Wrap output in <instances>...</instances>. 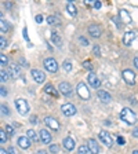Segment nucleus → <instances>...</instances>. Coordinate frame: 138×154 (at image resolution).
I'll return each instance as SVG.
<instances>
[{
  "label": "nucleus",
  "mask_w": 138,
  "mask_h": 154,
  "mask_svg": "<svg viewBox=\"0 0 138 154\" xmlns=\"http://www.w3.org/2000/svg\"><path fill=\"white\" fill-rule=\"evenodd\" d=\"M135 38V33L134 32H127L124 33V37H123V43H124L126 45H131L133 40Z\"/></svg>",
  "instance_id": "nucleus-19"
},
{
  "label": "nucleus",
  "mask_w": 138,
  "mask_h": 154,
  "mask_svg": "<svg viewBox=\"0 0 138 154\" xmlns=\"http://www.w3.org/2000/svg\"><path fill=\"white\" fill-rule=\"evenodd\" d=\"M39 135H40V139H42V142H43V143H46V144H48L50 142H51V139H53L51 134H50L47 129H42V131L39 132Z\"/></svg>",
  "instance_id": "nucleus-14"
},
{
  "label": "nucleus",
  "mask_w": 138,
  "mask_h": 154,
  "mask_svg": "<svg viewBox=\"0 0 138 154\" xmlns=\"http://www.w3.org/2000/svg\"><path fill=\"white\" fill-rule=\"evenodd\" d=\"M100 139L102 143H105L108 147H112L113 146V139L112 136H111L109 132H106V131H101L100 132Z\"/></svg>",
  "instance_id": "nucleus-8"
},
{
  "label": "nucleus",
  "mask_w": 138,
  "mask_h": 154,
  "mask_svg": "<svg viewBox=\"0 0 138 154\" xmlns=\"http://www.w3.org/2000/svg\"><path fill=\"white\" fill-rule=\"evenodd\" d=\"M119 17L122 18V21H123L124 23H130V22H131V17H130V14L127 13L126 10H120Z\"/></svg>",
  "instance_id": "nucleus-20"
},
{
  "label": "nucleus",
  "mask_w": 138,
  "mask_h": 154,
  "mask_svg": "<svg viewBox=\"0 0 138 154\" xmlns=\"http://www.w3.org/2000/svg\"><path fill=\"white\" fill-rule=\"evenodd\" d=\"M0 44H2V45H0V47H2V50L7 47V42H6V40H4V37H3V36L0 37Z\"/></svg>",
  "instance_id": "nucleus-38"
},
{
  "label": "nucleus",
  "mask_w": 138,
  "mask_h": 154,
  "mask_svg": "<svg viewBox=\"0 0 138 154\" xmlns=\"http://www.w3.org/2000/svg\"><path fill=\"white\" fill-rule=\"evenodd\" d=\"M22 33H24V38H25L26 42H29V36H28V30H26V28H24Z\"/></svg>",
  "instance_id": "nucleus-40"
},
{
  "label": "nucleus",
  "mask_w": 138,
  "mask_h": 154,
  "mask_svg": "<svg viewBox=\"0 0 138 154\" xmlns=\"http://www.w3.org/2000/svg\"><path fill=\"white\" fill-rule=\"evenodd\" d=\"M87 81H88V84H90L93 88H100V85H101V81H100V79L95 76V74L91 72L90 74H88V77H87Z\"/></svg>",
  "instance_id": "nucleus-12"
},
{
  "label": "nucleus",
  "mask_w": 138,
  "mask_h": 154,
  "mask_svg": "<svg viewBox=\"0 0 138 154\" xmlns=\"http://www.w3.org/2000/svg\"><path fill=\"white\" fill-rule=\"evenodd\" d=\"M87 30H88L91 37H95V38H98L101 35H102V30H101V28L97 25V23H91V25L87 28Z\"/></svg>",
  "instance_id": "nucleus-10"
},
{
  "label": "nucleus",
  "mask_w": 138,
  "mask_h": 154,
  "mask_svg": "<svg viewBox=\"0 0 138 154\" xmlns=\"http://www.w3.org/2000/svg\"><path fill=\"white\" fill-rule=\"evenodd\" d=\"M15 107H17V112L21 116H26L29 112V103L25 99H22V98L15 100Z\"/></svg>",
  "instance_id": "nucleus-2"
},
{
  "label": "nucleus",
  "mask_w": 138,
  "mask_h": 154,
  "mask_svg": "<svg viewBox=\"0 0 138 154\" xmlns=\"http://www.w3.org/2000/svg\"><path fill=\"white\" fill-rule=\"evenodd\" d=\"M35 19H36V22H37V23H42L43 22V17L42 15H36Z\"/></svg>",
  "instance_id": "nucleus-41"
},
{
  "label": "nucleus",
  "mask_w": 138,
  "mask_h": 154,
  "mask_svg": "<svg viewBox=\"0 0 138 154\" xmlns=\"http://www.w3.org/2000/svg\"><path fill=\"white\" fill-rule=\"evenodd\" d=\"M59 144H50V153H58Z\"/></svg>",
  "instance_id": "nucleus-33"
},
{
  "label": "nucleus",
  "mask_w": 138,
  "mask_h": 154,
  "mask_svg": "<svg viewBox=\"0 0 138 154\" xmlns=\"http://www.w3.org/2000/svg\"><path fill=\"white\" fill-rule=\"evenodd\" d=\"M117 143H119V144H124V139H123L122 136H119V138H117Z\"/></svg>",
  "instance_id": "nucleus-45"
},
{
  "label": "nucleus",
  "mask_w": 138,
  "mask_h": 154,
  "mask_svg": "<svg viewBox=\"0 0 138 154\" xmlns=\"http://www.w3.org/2000/svg\"><path fill=\"white\" fill-rule=\"evenodd\" d=\"M0 77H2V81H3V83H4V81H7V80H8L10 74L7 73V72L4 70V69H2V70H0Z\"/></svg>",
  "instance_id": "nucleus-29"
},
{
  "label": "nucleus",
  "mask_w": 138,
  "mask_h": 154,
  "mask_svg": "<svg viewBox=\"0 0 138 154\" xmlns=\"http://www.w3.org/2000/svg\"><path fill=\"white\" fill-rule=\"evenodd\" d=\"M79 43H80V44L83 45V47L88 45V40H87L86 37H83V36H80V37H79Z\"/></svg>",
  "instance_id": "nucleus-34"
},
{
  "label": "nucleus",
  "mask_w": 138,
  "mask_h": 154,
  "mask_svg": "<svg viewBox=\"0 0 138 154\" xmlns=\"http://www.w3.org/2000/svg\"><path fill=\"white\" fill-rule=\"evenodd\" d=\"M134 66L138 69V57H135V58H134Z\"/></svg>",
  "instance_id": "nucleus-47"
},
{
  "label": "nucleus",
  "mask_w": 138,
  "mask_h": 154,
  "mask_svg": "<svg viewBox=\"0 0 138 154\" xmlns=\"http://www.w3.org/2000/svg\"><path fill=\"white\" fill-rule=\"evenodd\" d=\"M36 154H48V153H47V151H46V150H39Z\"/></svg>",
  "instance_id": "nucleus-48"
},
{
  "label": "nucleus",
  "mask_w": 138,
  "mask_h": 154,
  "mask_svg": "<svg viewBox=\"0 0 138 154\" xmlns=\"http://www.w3.org/2000/svg\"><path fill=\"white\" fill-rule=\"evenodd\" d=\"M0 154H8V153H6V151H4V149H2V150H0Z\"/></svg>",
  "instance_id": "nucleus-50"
},
{
  "label": "nucleus",
  "mask_w": 138,
  "mask_h": 154,
  "mask_svg": "<svg viewBox=\"0 0 138 154\" xmlns=\"http://www.w3.org/2000/svg\"><path fill=\"white\" fill-rule=\"evenodd\" d=\"M62 144H64V147L68 151H72L75 149V140L71 138V136H66V138L62 140Z\"/></svg>",
  "instance_id": "nucleus-15"
},
{
  "label": "nucleus",
  "mask_w": 138,
  "mask_h": 154,
  "mask_svg": "<svg viewBox=\"0 0 138 154\" xmlns=\"http://www.w3.org/2000/svg\"><path fill=\"white\" fill-rule=\"evenodd\" d=\"M6 132H7V134H8V135H14V128H13V127H11V125H6Z\"/></svg>",
  "instance_id": "nucleus-37"
},
{
  "label": "nucleus",
  "mask_w": 138,
  "mask_h": 154,
  "mask_svg": "<svg viewBox=\"0 0 138 154\" xmlns=\"http://www.w3.org/2000/svg\"><path fill=\"white\" fill-rule=\"evenodd\" d=\"M51 42L54 43L57 47H61L62 45V37H61V35L58 32H51Z\"/></svg>",
  "instance_id": "nucleus-18"
},
{
  "label": "nucleus",
  "mask_w": 138,
  "mask_h": 154,
  "mask_svg": "<svg viewBox=\"0 0 138 154\" xmlns=\"http://www.w3.org/2000/svg\"><path fill=\"white\" fill-rule=\"evenodd\" d=\"M133 154H138V150H134L133 151Z\"/></svg>",
  "instance_id": "nucleus-51"
},
{
  "label": "nucleus",
  "mask_w": 138,
  "mask_h": 154,
  "mask_svg": "<svg viewBox=\"0 0 138 154\" xmlns=\"http://www.w3.org/2000/svg\"><path fill=\"white\" fill-rule=\"evenodd\" d=\"M44 122H46V125H47L48 128L53 129V131H58V129H59V122H58L54 117H46Z\"/></svg>",
  "instance_id": "nucleus-11"
},
{
  "label": "nucleus",
  "mask_w": 138,
  "mask_h": 154,
  "mask_svg": "<svg viewBox=\"0 0 138 154\" xmlns=\"http://www.w3.org/2000/svg\"><path fill=\"white\" fill-rule=\"evenodd\" d=\"M44 92L46 94H50V95H53V96H58V92L54 90V87H53L51 84H47V85H46Z\"/></svg>",
  "instance_id": "nucleus-24"
},
{
  "label": "nucleus",
  "mask_w": 138,
  "mask_h": 154,
  "mask_svg": "<svg viewBox=\"0 0 138 154\" xmlns=\"http://www.w3.org/2000/svg\"><path fill=\"white\" fill-rule=\"evenodd\" d=\"M123 79H124V81L129 85H134L135 84V74L133 70H130V69H126V70H123Z\"/></svg>",
  "instance_id": "nucleus-7"
},
{
  "label": "nucleus",
  "mask_w": 138,
  "mask_h": 154,
  "mask_svg": "<svg viewBox=\"0 0 138 154\" xmlns=\"http://www.w3.org/2000/svg\"><path fill=\"white\" fill-rule=\"evenodd\" d=\"M94 7H95V8H101V2H95V3H94Z\"/></svg>",
  "instance_id": "nucleus-46"
},
{
  "label": "nucleus",
  "mask_w": 138,
  "mask_h": 154,
  "mask_svg": "<svg viewBox=\"0 0 138 154\" xmlns=\"http://www.w3.org/2000/svg\"><path fill=\"white\" fill-rule=\"evenodd\" d=\"M93 54L95 55V57H101V51H100V45H94L93 47Z\"/></svg>",
  "instance_id": "nucleus-32"
},
{
  "label": "nucleus",
  "mask_w": 138,
  "mask_h": 154,
  "mask_svg": "<svg viewBox=\"0 0 138 154\" xmlns=\"http://www.w3.org/2000/svg\"><path fill=\"white\" fill-rule=\"evenodd\" d=\"M18 146L21 149H29L30 147V139L28 136H21L18 138Z\"/></svg>",
  "instance_id": "nucleus-17"
},
{
  "label": "nucleus",
  "mask_w": 138,
  "mask_h": 154,
  "mask_svg": "<svg viewBox=\"0 0 138 154\" xmlns=\"http://www.w3.org/2000/svg\"><path fill=\"white\" fill-rule=\"evenodd\" d=\"M77 154H93V153L90 151L88 146H83V144H82L80 147L77 149Z\"/></svg>",
  "instance_id": "nucleus-26"
},
{
  "label": "nucleus",
  "mask_w": 138,
  "mask_h": 154,
  "mask_svg": "<svg viewBox=\"0 0 138 154\" xmlns=\"http://www.w3.org/2000/svg\"><path fill=\"white\" fill-rule=\"evenodd\" d=\"M47 23H50V25H61V19L58 18L57 15H48Z\"/></svg>",
  "instance_id": "nucleus-22"
},
{
  "label": "nucleus",
  "mask_w": 138,
  "mask_h": 154,
  "mask_svg": "<svg viewBox=\"0 0 138 154\" xmlns=\"http://www.w3.org/2000/svg\"><path fill=\"white\" fill-rule=\"evenodd\" d=\"M0 28H2V33L7 32V30H8V23H7L4 19H2V22H0Z\"/></svg>",
  "instance_id": "nucleus-30"
},
{
  "label": "nucleus",
  "mask_w": 138,
  "mask_h": 154,
  "mask_svg": "<svg viewBox=\"0 0 138 154\" xmlns=\"http://www.w3.org/2000/svg\"><path fill=\"white\" fill-rule=\"evenodd\" d=\"M97 95H98V98H100L101 102H104V103H109L111 100H112V96H111V94L106 92V91H104V90H100Z\"/></svg>",
  "instance_id": "nucleus-13"
},
{
  "label": "nucleus",
  "mask_w": 138,
  "mask_h": 154,
  "mask_svg": "<svg viewBox=\"0 0 138 154\" xmlns=\"http://www.w3.org/2000/svg\"><path fill=\"white\" fill-rule=\"evenodd\" d=\"M62 67H64L65 72H71L72 70V62L71 61H65L64 63H62Z\"/></svg>",
  "instance_id": "nucleus-28"
},
{
  "label": "nucleus",
  "mask_w": 138,
  "mask_h": 154,
  "mask_svg": "<svg viewBox=\"0 0 138 154\" xmlns=\"http://www.w3.org/2000/svg\"><path fill=\"white\" fill-rule=\"evenodd\" d=\"M66 10H68V13H69V15H72V17H76V15H77L76 6H75L72 2H69V3L66 4Z\"/></svg>",
  "instance_id": "nucleus-21"
},
{
  "label": "nucleus",
  "mask_w": 138,
  "mask_h": 154,
  "mask_svg": "<svg viewBox=\"0 0 138 154\" xmlns=\"http://www.w3.org/2000/svg\"><path fill=\"white\" fill-rule=\"evenodd\" d=\"M61 112L64 116H66V117H72V116L76 114V107H75V105H72V103H65V105L61 106Z\"/></svg>",
  "instance_id": "nucleus-5"
},
{
  "label": "nucleus",
  "mask_w": 138,
  "mask_h": 154,
  "mask_svg": "<svg viewBox=\"0 0 138 154\" xmlns=\"http://www.w3.org/2000/svg\"><path fill=\"white\" fill-rule=\"evenodd\" d=\"M32 77H33V80H35L36 83H39V84H42V83H44L46 81L44 72L39 70V69H32Z\"/></svg>",
  "instance_id": "nucleus-9"
},
{
  "label": "nucleus",
  "mask_w": 138,
  "mask_h": 154,
  "mask_svg": "<svg viewBox=\"0 0 138 154\" xmlns=\"http://www.w3.org/2000/svg\"><path fill=\"white\" fill-rule=\"evenodd\" d=\"M58 91L62 94V95H65V96H69V95H72V87H71V84L69 83H66V81H61V83L58 84Z\"/></svg>",
  "instance_id": "nucleus-6"
},
{
  "label": "nucleus",
  "mask_w": 138,
  "mask_h": 154,
  "mask_svg": "<svg viewBox=\"0 0 138 154\" xmlns=\"http://www.w3.org/2000/svg\"><path fill=\"white\" fill-rule=\"evenodd\" d=\"M2 114L3 116H10V110L6 105H2Z\"/></svg>",
  "instance_id": "nucleus-35"
},
{
  "label": "nucleus",
  "mask_w": 138,
  "mask_h": 154,
  "mask_svg": "<svg viewBox=\"0 0 138 154\" xmlns=\"http://www.w3.org/2000/svg\"><path fill=\"white\" fill-rule=\"evenodd\" d=\"M133 136H134V138H138V128L133 129Z\"/></svg>",
  "instance_id": "nucleus-44"
},
{
  "label": "nucleus",
  "mask_w": 138,
  "mask_h": 154,
  "mask_svg": "<svg viewBox=\"0 0 138 154\" xmlns=\"http://www.w3.org/2000/svg\"><path fill=\"white\" fill-rule=\"evenodd\" d=\"M0 62H2V67H6V65L8 63V58H7L4 54H2L0 55Z\"/></svg>",
  "instance_id": "nucleus-31"
},
{
  "label": "nucleus",
  "mask_w": 138,
  "mask_h": 154,
  "mask_svg": "<svg viewBox=\"0 0 138 154\" xmlns=\"http://www.w3.org/2000/svg\"><path fill=\"white\" fill-rule=\"evenodd\" d=\"M7 142V135H6V131L4 129H0V143L4 144Z\"/></svg>",
  "instance_id": "nucleus-27"
},
{
  "label": "nucleus",
  "mask_w": 138,
  "mask_h": 154,
  "mask_svg": "<svg viewBox=\"0 0 138 154\" xmlns=\"http://www.w3.org/2000/svg\"><path fill=\"white\" fill-rule=\"evenodd\" d=\"M120 119L127 125H134L135 122H137V116H135V113L133 112L131 109H129V107H124V109L120 112Z\"/></svg>",
  "instance_id": "nucleus-1"
},
{
  "label": "nucleus",
  "mask_w": 138,
  "mask_h": 154,
  "mask_svg": "<svg viewBox=\"0 0 138 154\" xmlns=\"http://www.w3.org/2000/svg\"><path fill=\"white\" fill-rule=\"evenodd\" d=\"M83 67H86L87 70H93V65H91L90 61H84L83 62Z\"/></svg>",
  "instance_id": "nucleus-36"
},
{
  "label": "nucleus",
  "mask_w": 138,
  "mask_h": 154,
  "mask_svg": "<svg viewBox=\"0 0 138 154\" xmlns=\"http://www.w3.org/2000/svg\"><path fill=\"white\" fill-rule=\"evenodd\" d=\"M76 91H77L79 96H80L83 100H88V99H90V91L87 90V85L84 83H79V84H77Z\"/></svg>",
  "instance_id": "nucleus-3"
},
{
  "label": "nucleus",
  "mask_w": 138,
  "mask_h": 154,
  "mask_svg": "<svg viewBox=\"0 0 138 154\" xmlns=\"http://www.w3.org/2000/svg\"><path fill=\"white\" fill-rule=\"evenodd\" d=\"M30 121H32V124H37V117L32 116V117H30Z\"/></svg>",
  "instance_id": "nucleus-43"
},
{
  "label": "nucleus",
  "mask_w": 138,
  "mask_h": 154,
  "mask_svg": "<svg viewBox=\"0 0 138 154\" xmlns=\"http://www.w3.org/2000/svg\"><path fill=\"white\" fill-rule=\"evenodd\" d=\"M43 65H44V67L50 73H55L58 70V63L54 58H46L44 61H43Z\"/></svg>",
  "instance_id": "nucleus-4"
},
{
  "label": "nucleus",
  "mask_w": 138,
  "mask_h": 154,
  "mask_svg": "<svg viewBox=\"0 0 138 154\" xmlns=\"http://www.w3.org/2000/svg\"><path fill=\"white\" fill-rule=\"evenodd\" d=\"M8 74L11 77H17L19 74V66H17V65H11V66H8Z\"/></svg>",
  "instance_id": "nucleus-23"
},
{
  "label": "nucleus",
  "mask_w": 138,
  "mask_h": 154,
  "mask_svg": "<svg viewBox=\"0 0 138 154\" xmlns=\"http://www.w3.org/2000/svg\"><path fill=\"white\" fill-rule=\"evenodd\" d=\"M19 62H21V63H22L24 66H28V63H26V61H25V59H21V61H19Z\"/></svg>",
  "instance_id": "nucleus-49"
},
{
  "label": "nucleus",
  "mask_w": 138,
  "mask_h": 154,
  "mask_svg": "<svg viewBox=\"0 0 138 154\" xmlns=\"http://www.w3.org/2000/svg\"><path fill=\"white\" fill-rule=\"evenodd\" d=\"M87 146H88V149H90V151L93 154H98V153H100V146H98V143H97L94 139H88Z\"/></svg>",
  "instance_id": "nucleus-16"
},
{
  "label": "nucleus",
  "mask_w": 138,
  "mask_h": 154,
  "mask_svg": "<svg viewBox=\"0 0 138 154\" xmlns=\"http://www.w3.org/2000/svg\"><path fill=\"white\" fill-rule=\"evenodd\" d=\"M7 94H8V92H7V90L4 88V87H2V88H0V95L4 98V96H7Z\"/></svg>",
  "instance_id": "nucleus-39"
},
{
  "label": "nucleus",
  "mask_w": 138,
  "mask_h": 154,
  "mask_svg": "<svg viewBox=\"0 0 138 154\" xmlns=\"http://www.w3.org/2000/svg\"><path fill=\"white\" fill-rule=\"evenodd\" d=\"M26 134H28L26 136H28L30 140H33V142H37L39 140V136L36 135V132L33 131V129H28V132H26Z\"/></svg>",
  "instance_id": "nucleus-25"
},
{
  "label": "nucleus",
  "mask_w": 138,
  "mask_h": 154,
  "mask_svg": "<svg viewBox=\"0 0 138 154\" xmlns=\"http://www.w3.org/2000/svg\"><path fill=\"white\" fill-rule=\"evenodd\" d=\"M7 153H8V154H18V153H17V150H15V149H14V147H8V150H7Z\"/></svg>",
  "instance_id": "nucleus-42"
}]
</instances>
